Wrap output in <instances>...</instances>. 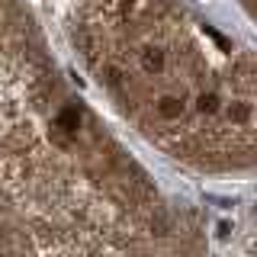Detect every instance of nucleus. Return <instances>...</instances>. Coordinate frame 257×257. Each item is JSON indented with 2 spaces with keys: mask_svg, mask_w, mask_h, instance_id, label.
I'll return each instance as SVG.
<instances>
[{
  "mask_svg": "<svg viewBox=\"0 0 257 257\" xmlns=\"http://www.w3.org/2000/svg\"><path fill=\"white\" fill-rule=\"evenodd\" d=\"M0 257H209L199 196L77 84L29 0H0Z\"/></svg>",
  "mask_w": 257,
  "mask_h": 257,
  "instance_id": "1",
  "label": "nucleus"
},
{
  "mask_svg": "<svg viewBox=\"0 0 257 257\" xmlns=\"http://www.w3.org/2000/svg\"><path fill=\"white\" fill-rule=\"evenodd\" d=\"M235 13L212 0H61L55 42L161 167L247 183L257 167L254 20Z\"/></svg>",
  "mask_w": 257,
  "mask_h": 257,
  "instance_id": "2",
  "label": "nucleus"
},
{
  "mask_svg": "<svg viewBox=\"0 0 257 257\" xmlns=\"http://www.w3.org/2000/svg\"><path fill=\"white\" fill-rule=\"evenodd\" d=\"M222 4L235 7V10H238L241 16H247V20H254V0H222Z\"/></svg>",
  "mask_w": 257,
  "mask_h": 257,
  "instance_id": "3",
  "label": "nucleus"
}]
</instances>
